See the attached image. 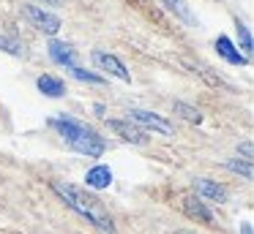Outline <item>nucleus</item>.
Returning <instances> with one entry per match:
<instances>
[{
    "mask_svg": "<svg viewBox=\"0 0 254 234\" xmlns=\"http://www.w3.org/2000/svg\"><path fill=\"white\" fill-rule=\"evenodd\" d=\"M52 190H55V193L61 196V199L66 201L77 215H82L88 223H93L99 232L115 234V221H112L110 210L104 207V201H101L99 196L88 193V190L79 188V185L63 183V180H55V183H52Z\"/></svg>",
    "mask_w": 254,
    "mask_h": 234,
    "instance_id": "f257e3e1",
    "label": "nucleus"
},
{
    "mask_svg": "<svg viewBox=\"0 0 254 234\" xmlns=\"http://www.w3.org/2000/svg\"><path fill=\"white\" fill-rule=\"evenodd\" d=\"M50 125L61 134V139L66 141L74 152L88 155V158L104 155V150H107L104 139H101L93 128H88L85 123H79V120H74V117H55V120H50Z\"/></svg>",
    "mask_w": 254,
    "mask_h": 234,
    "instance_id": "f03ea898",
    "label": "nucleus"
},
{
    "mask_svg": "<svg viewBox=\"0 0 254 234\" xmlns=\"http://www.w3.org/2000/svg\"><path fill=\"white\" fill-rule=\"evenodd\" d=\"M25 16L30 19V25H33L36 30L47 33V36H55V33L63 27L61 16L52 14V11H44L41 5H25Z\"/></svg>",
    "mask_w": 254,
    "mask_h": 234,
    "instance_id": "7ed1b4c3",
    "label": "nucleus"
},
{
    "mask_svg": "<svg viewBox=\"0 0 254 234\" xmlns=\"http://www.w3.org/2000/svg\"><path fill=\"white\" fill-rule=\"evenodd\" d=\"M128 120H134V123L145 125V128L156 131V134H161V136H172V125L167 123L164 117L153 114V112H145V109H131V112H128Z\"/></svg>",
    "mask_w": 254,
    "mask_h": 234,
    "instance_id": "20e7f679",
    "label": "nucleus"
},
{
    "mask_svg": "<svg viewBox=\"0 0 254 234\" xmlns=\"http://www.w3.org/2000/svg\"><path fill=\"white\" fill-rule=\"evenodd\" d=\"M93 63L99 65L101 71L112 74L115 79H121V82H131V74H128L126 65H123L121 60L115 57V54H110V52H93Z\"/></svg>",
    "mask_w": 254,
    "mask_h": 234,
    "instance_id": "39448f33",
    "label": "nucleus"
},
{
    "mask_svg": "<svg viewBox=\"0 0 254 234\" xmlns=\"http://www.w3.org/2000/svg\"><path fill=\"white\" fill-rule=\"evenodd\" d=\"M181 210L186 212L189 218H194V221H202V223H213V215H210V210L205 207V201L199 199V196H181Z\"/></svg>",
    "mask_w": 254,
    "mask_h": 234,
    "instance_id": "423d86ee",
    "label": "nucleus"
},
{
    "mask_svg": "<svg viewBox=\"0 0 254 234\" xmlns=\"http://www.w3.org/2000/svg\"><path fill=\"white\" fill-rule=\"evenodd\" d=\"M194 190H197V196H202V199H208V201H227V188L224 185H219V183H210V180H205V177H197L194 180Z\"/></svg>",
    "mask_w": 254,
    "mask_h": 234,
    "instance_id": "0eeeda50",
    "label": "nucleus"
},
{
    "mask_svg": "<svg viewBox=\"0 0 254 234\" xmlns=\"http://www.w3.org/2000/svg\"><path fill=\"white\" fill-rule=\"evenodd\" d=\"M110 128L115 131V134H121V139L131 141V144H145V141H148V136H145L137 125H131V120H128V123H123V120H112Z\"/></svg>",
    "mask_w": 254,
    "mask_h": 234,
    "instance_id": "6e6552de",
    "label": "nucleus"
},
{
    "mask_svg": "<svg viewBox=\"0 0 254 234\" xmlns=\"http://www.w3.org/2000/svg\"><path fill=\"white\" fill-rule=\"evenodd\" d=\"M50 57L61 65H68V68L77 65V52L71 49V44H63V41H50Z\"/></svg>",
    "mask_w": 254,
    "mask_h": 234,
    "instance_id": "1a4fd4ad",
    "label": "nucleus"
},
{
    "mask_svg": "<svg viewBox=\"0 0 254 234\" xmlns=\"http://www.w3.org/2000/svg\"><path fill=\"white\" fill-rule=\"evenodd\" d=\"M216 52H219L221 57L227 60V63H232V65H243V63H249V57L238 52L235 44H232L227 36H219V38H216Z\"/></svg>",
    "mask_w": 254,
    "mask_h": 234,
    "instance_id": "9d476101",
    "label": "nucleus"
},
{
    "mask_svg": "<svg viewBox=\"0 0 254 234\" xmlns=\"http://www.w3.org/2000/svg\"><path fill=\"white\" fill-rule=\"evenodd\" d=\"M85 180H88V185L90 188H110V183H112V172H110V166H93L88 174H85Z\"/></svg>",
    "mask_w": 254,
    "mask_h": 234,
    "instance_id": "9b49d317",
    "label": "nucleus"
},
{
    "mask_svg": "<svg viewBox=\"0 0 254 234\" xmlns=\"http://www.w3.org/2000/svg\"><path fill=\"white\" fill-rule=\"evenodd\" d=\"M36 85H39V90L44 93V95H50V98H61L63 93H66L63 82L58 79V76H50V74L39 76V79H36Z\"/></svg>",
    "mask_w": 254,
    "mask_h": 234,
    "instance_id": "f8f14e48",
    "label": "nucleus"
},
{
    "mask_svg": "<svg viewBox=\"0 0 254 234\" xmlns=\"http://www.w3.org/2000/svg\"><path fill=\"white\" fill-rule=\"evenodd\" d=\"M0 49L14 57H28V49H25V41H19L17 36H0Z\"/></svg>",
    "mask_w": 254,
    "mask_h": 234,
    "instance_id": "ddd939ff",
    "label": "nucleus"
},
{
    "mask_svg": "<svg viewBox=\"0 0 254 234\" xmlns=\"http://www.w3.org/2000/svg\"><path fill=\"white\" fill-rule=\"evenodd\" d=\"M175 112L181 114V117L186 120V123H194V125L202 123V112H199V109H194V106H189V103H183V101H178V103H175Z\"/></svg>",
    "mask_w": 254,
    "mask_h": 234,
    "instance_id": "4468645a",
    "label": "nucleus"
},
{
    "mask_svg": "<svg viewBox=\"0 0 254 234\" xmlns=\"http://www.w3.org/2000/svg\"><path fill=\"white\" fill-rule=\"evenodd\" d=\"M238 41H241V49L246 52V57L252 54V33H249V27L243 25L241 19H238Z\"/></svg>",
    "mask_w": 254,
    "mask_h": 234,
    "instance_id": "2eb2a0df",
    "label": "nucleus"
},
{
    "mask_svg": "<svg viewBox=\"0 0 254 234\" xmlns=\"http://www.w3.org/2000/svg\"><path fill=\"white\" fill-rule=\"evenodd\" d=\"M227 166H230L232 169V172H238V174H243V177H246V180H252L254 177V172H252V163H241V161H230V163H227Z\"/></svg>",
    "mask_w": 254,
    "mask_h": 234,
    "instance_id": "dca6fc26",
    "label": "nucleus"
},
{
    "mask_svg": "<svg viewBox=\"0 0 254 234\" xmlns=\"http://www.w3.org/2000/svg\"><path fill=\"white\" fill-rule=\"evenodd\" d=\"M71 74L77 76V79H82V82H93V85H101V82H104L101 76H96V74H88V71H82L79 65H74V68H71Z\"/></svg>",
    "mask_w": 254,
    "mask_h": 234,
    "instance_id": "f3484780",
    "label": "nucleus"
},
{
    "mask_svg": "<svg viewBox=\"0 0 254 234\" xmlns=\"http://www.w3.org/2000/svg\"><path fill=\"white\" fill-rule=\"evenodd\" d=\"M161 3H164L167 8H172V11H181V14H183V3H181V0H161Z\"/></svg>",
    "mask_w": 254,
    "mask_h": 234,
    "instance_id": "a211bd4d",
    "label": "nucleus"
},
{
    "mask_svg": "<svg viewBox=\"0 0 254 234\" xmlns=\"http://www.w3.org/2000/svg\"><path fill=\"white\" fill-rule=\"evenodd\" d=\"M241 150H243V155H246V161H252V141H246Z\"/></svg>",
    "mask_w": 254,
    "mask_h": 234,
    "instance_id": "6ab92c4d",
    "label": "nucleus"
},
{
    "mask_svg": "<svg viewBox=\"0 0 254 234\" xmlns=\"http://www.w3.org/2000/svg\"><path fill=\"white\" fill-rule=\"evenodd\" d=\"M243 234H252V223H243Z\"/></svg>",
    "mask_w": 254,
    "mask_h": 234,
    "instance_id": "aec40b11",
    "label": "nucleus"
},
{
    "mask_svg": "<svg viewBox=\"0 0 254 234\" xmlns=\"http://www.w3.org/2000/svg\"><path fill=\"white\" fill-rule=\"evenodd\" d=\"M44 3H50V5H61L63 0H44Z\"/></svg>",
    "mask_w": 254,
    "mask_h": 234,
    "instance_id": "412c9836",
    "label": "nucleus"
}]
</instances>
